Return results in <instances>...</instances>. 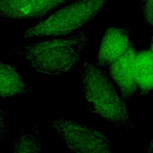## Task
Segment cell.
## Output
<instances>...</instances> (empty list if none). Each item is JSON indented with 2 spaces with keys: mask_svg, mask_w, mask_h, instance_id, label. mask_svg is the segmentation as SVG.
I'll return each mask as SVG.
<instances>
[{
  "mask_svg": "<svg viewBox=\"0 0 153 153\" xmlns=\"http://www.w3.org/2000/svg\"><path fill=\"white\" fill-rule=\"evenodd\" d=\"M81 75L88 110L116 126L126 129L134 128L126 103L120 98L106 72L96 63L86 62Z\"/></svg>",
  "mask_w": 153,
  "mask_h": 153,
  "instance_id": "cell-1",
  "label": "cell"
},
{
  "mask_svg": "<svg viewBox=\"0 0 153 153\" xmlns=\"http://www.w3.org/2000/svg\"><path fill=\"white\" fill-rule=\"evenodd\" d=\"M89 38L87 32L81 31L66 37L34 42L21 50H16V53L39 73L60 75L79 60Z\"/></svg>",
  "mask_w": 153,
  "mask_h": 153,
  "instance_id": "cell-2",
  "label": "cell"
},
{
  "mask_svg": "<svg viewBox=\"0 0 153 153\" xmlns=\"http://www.w3.org/2000/svg\"><path fill=\"white\" fill-rule=\"evenodd\" d=\"M109 0H78L58 9L26 30L22 39L63 36L93 19Z\"/></svg>",
  "mask_w": 153,
  "mask_h": 153,
  "instance_id": "cell-3",
  "label": "cell"
},
{
  "mask_svg": "<svg viewBox=\"0 0 153 153\" xmlns=\"http://www.w3.org/2000/svg\"><path fill=\"white\" fill-rule=\"evenodd\" d=\"M50 127L75 153H113L110 140L94 128L63 117L55 120Z\"/></svg>",
  "mask_w": 153,
  "mask_h": 153,
  "instance_id": "cell-4",
  "label": "cell"
},
{
  "mask_svg": "<svg viewBox=\"0 0 153 153\" xmlns=\"http://www.w3.org/2000/svg\"><path fill=\"white\" fill-rule=\"evenodd\" d=\"M69 0H0V17L12 20L39 19Z\"/></svg>",
  "mask_w": 153,
  "mask_h": 153,
  "instance_id": "cell-5",
  "label": "cell"
},
{
  "mask_svg": "<svg viewBox=\"0 0 153 153\" xmlns=\"http://www.w3.org/2000/svg\"><path fill=\"white\" fill-rule=\"evenodd\" d=\"M135 56L134 46L130 41L126 52L112 62L109 68V74L120 88L125 103H128L137 88L134 74Z\"/></svg>",
  "mask_w": 153,
  "mask_h": 153,
  "instance_id": "cell-6",
  "label": "cell"
},
{
  "mask_svg": "<svg viewBox=\"0 0 153 153\" xmlns=\"http://www.w3.org/2000/svg\"><path fill=\"white\" fill-rule=\"evenodd\" d=\"M130 32L129 28L109 26L102 39L96 63L106 65L123 54L129 45Z\"/></svg>",
  "mask_w": 153,
  "mask_h": 153,
  "instance_id": "cell-7",
  "label": "cell"
},
{
  "mask_svg": "<svg viewBox=\"0 0 153 153\" xmlns=\"http://www.w3.org/2000/svg\"><path fill=\"white\" fill-rule=\"evenodd\" d=\"M134 74L140 94L146 95L153 86V54L152 41L147 50L136 52L134 64Z\"/></svg>",
  "mask_w": 153,
  "mask_h": 153,
  "instance_id": "cell-8",
  "label": "cell"
},
{
  "mask_svg": "<svg viewBox=\"0 0 153 153\" xmlns=\"http://www.w3.org/2000/svg\"><path fill=\"white\" fill-rule=\"evenodd\" d=\"M32 90L14 66L0 60V97H14Z\"/></svg>",
  "mask_w": 153,
  "mask_h": 153,
  "instance_id": "cell-9",
  "label": "cell"
},
{
  "mask_svg": "<svg viewBox=\"0 0 153 153\" xmlns=\"http://www.w3.org/2000/svg\"><path fill=\"white\" fill-rule=\"evenodd\" d=\"M13 153H41L42 137L38 126L16 138L12 146Z\"/></svg>",
  "mask_w": 153,
  "mask_h": 153,
  "instance_id": "cell-10",
  "label": "cell"
},
{
  "mask_svg": "<svg viewBox=\"0 0 153 153\" xmlns=\"http://www.w3.org/2000/svg\"><path fill=\"white\" fill-rule=\"evenodd\" d=\"M140 4L145 22L152 27L153 26L152 0H140Z\"/></svg>",
  "mask_w": 153,
  "mask_h": 153,
  "instance_id": "cell-11",
  "label": "cell"
},
{
  "mask_svg": "<svg viewBox=\"0 0 153 153\" xmlns=\"http://www.w3.org/2000/svg\"><path fill=\"white\" fill-rule=\"evenodd\" d=\"M8 124L9 121L6 111L0 108V141L4 138Z\"/></svg>",
  "mask_w": 153,
  "mask_h": 153,
  "instance_id": "cell-12",
  "label": "cell"
},
{
  "mask_svg": "<svg viewBox=\"0 0 153 153\" xmlns=\"http://www.w3.org/2000/svg\"><path fill=\"white\" fill-rule=\"evenodd\" d=\"M152 142H151L150 144L148 146V150H147V153H152Z\"/></svg>",
  "mask_w": 153,
  "mask_h": 153,
  "instance_id": "cell-13",
  "label": "cell"
}]
</instances>
